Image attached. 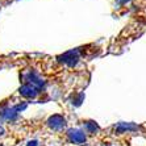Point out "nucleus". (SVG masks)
I'll return each instance as SVG.
<instances>
[{
	"label": "nucleus",
	"mask_w": 146,
	"mask_h": 146,
	"mask_svg": "<svg viewBox=\"0 0 146 146\" xmlns=\"http://www.w3.org/2000/svg\"><path fill=\"white\" fill-rule=\"evenodd\" d=\"M28 146H37V141H31V142H28Z\"/></svg>",
	"instance_id": "7ed1b4c3"
},
{
	"label": "nucleus",
	"mask_w": 146,
	"mask_h": 146,
	"mask_svg": "<svg viewBox=\"0 0 146 146\" xmlns=\"http://www.w3.org/2000/svg\"><path fill=\"white\" fill-rule=\"evenodd\" d=\"M68 139L71 141L72 143H76V145H82V143L86 142V134L82 130L78 129H72L68 132Z\"/></svg>",
	"instance_id": "f257e3e1"
},
{
	"label": "nucleus",
	"mask_w": 146,
	"mask_h": 146,
	"mask_svg": "<svg viewBox=\"0 0 146 146\" xmlns=\"http://www.w3.org/2000/svg\"><path fill=\"white\" fill-rule=\"evenodd\" d=\"M48 122H49V125L51 126V129H54V130H61V129H63L65 125H66L65 119H62V117H59V116L51 117Z\"/></svg>",
	"instance_id": "f03ea898"
}]
</instances>
